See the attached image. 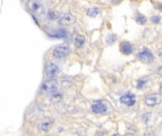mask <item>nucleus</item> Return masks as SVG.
<instances>
[{
  "label": "nucleus",
  "instance_id": "23",
  "mask_svg": "<svg viewBox=\"0 0 162 136\" xmlns=\"http://www.w3.org/2000/svg\"><path fill=\"white\" fill-rule=\"evenodd\" d=\"M122 1V0H112V2L116 5V4H120V2Z\"/></svg>",
  "mask_w": 162,
  "mask_h": 136
},
{
  "label": "nucleus",
  "instance_id": "11",
  "mask_svg": "<svg viewBox=\"0 0 162 136\" xmlns=\"http://www.w3.org/2000/svg\"><path fill=\"white\" fill-rule=\"evenodd\" d=\"M52 125H53V120H52V119L45 118L44 120L40 123V129H41L42 132H48L50 129H51Z\"/></svg>",
  "mask_w": 162,
  "mask_h": 136
},
{
  "label": "nucleus",
  "instance_id": "4",
  "mask_svg": "<svg viewBox=\"0 0 162 136\" xmlns=\"http://www.w3.org/2000/svg\"><path fill=\"white\" fill-rule=\"evenodd\" d=\"M45 72L46 76L48 79H55L60 73L59 66L52 62H48L46 64V68H45Z\"/></svg>",
  "mask_w": 162,
  "mask_h": 136
},
{
  "label": "nucleus",
  "instance_id": "9",
  "mask_svg": "<svg viewBox=\"0 0 162 136\" xmlns=\"http://www.w3.org/2000/svg\"><path fill=\"white\" fill-rule=\"evenodd\" d=\"M74 23H75V18L73 17V15L70 13L63 14L62 16H60L59 18V24L61 26H72Z\"/></svg>",
  "mask_w": 162,
  "mask_h": 136
},
{
  "label": "nucleus",
  "instance_id": "10",
  "mask_svg": "<svg viewBox=\"0 0 162 136\" xmlns=\"http://www.w3.org/2000/svg\"><path fill=\"white\" fill-rule=\"evenodd\" d=\"M120 51L123 54H125V55H130V54H132L134 51L132 43L127 41L121 42L120 43Z\"/></svg>",
  "mask_w": 162,
  "mask_h": 136
},
{
  "label": "nucleus",
  "instance_id": "20",
  "mask_svg": "<svg viewBox=\"0 0 162 136\" xmlns=\"http://www.w3.org/2000/svg\"><path fill=\"white\" fill-rule=\"evenodd\" d=\"M106 42H107V43H109V45H112V43H114L116 42L115 36L112 35V34L107 35V38H106Z\"/></svg>",
  "mask_w": 162,
  "mask_h": 136
},
{
  "label": "nucleus",
  "instance_id": "22",
  "mask_svg": "<svg viewBox=\"0 0 162 136\" xmlns=\"http://www.w3.org/2000/svg\"><path fill=\"white\" fill-rule=\"evenodd\" d=\"M158 74L160 76V77H162V65L158 67Z\"/></svg>",
  "mask_w": 162,
  "mask_h": 136
},
{
  "label": "nucleus",
  "instance_id": "24",
  "mask_svg": "<svg viewBox=\"0 0 162 136\" xmlns=\"http://www.w3.org/2000/svg\"><path fill=\"white\" fill-rule=\"evenodd\" d=\"M159 90H160V93L162 94V83H161V85H160V89H159Z\"/></svg>",
  "mask_w": 162,
  "mask_h": 136
},
{
  "label": "nucleus",
  "instance_id": "5",
  "mask_svg": "<svg viewBox=\"0 0 162 136\" xmlns=\"http://www.w3.org/2000/svg\"><path fill=\"white\" fill-rule=\"evenodd\" d=\"M70 53V49L68 46H58L53 49L52 55L54 58L56 59H64L65 57H68Z\"/></svg>",
  "mask_w": 162,
  "mask_h": 136
},
{
  "label": "nucleus",
  "instance_id": "8",
  "mask_svg": "<svg viewBox=\"0 0 162 136\" xmlns=\"http://www.w3.org/2000/svg\"><path fill=\"white\" fill-rule=\"evenodd\" d=\"M161 99V96L159 94H151L145 97L144 102L148 107H155L160 104Z\"/></svg>",
  "mask_w": 162,
  "mask_h": 136
},
{
  "label": "nucleus",
  "instance_id": "13",
  "mask_svg": "<svg viewBox=\"0 0 162 136\" xmlns=\"http://www.w3.org/2000/svg\"><path fill=\"white\" fill-rule=\"evenodd\" d=\"M85 37L83 36V35H81V34H78L75 36L74 38V43H75V46L77 47H82L83 45H85Z\"/></svg>",
  "mask_w": 162,
  "mask_h": 136
},
{
  "label": "nucleus",
  "instance_id": "7",
  "mask_svg": "<svg viewBox=\"0 0 162 136\" xmlns=\"http://www.w3.org/2000/svg\"><path fill=\"white\" fill-rule=\"evenodd\" d=\"M91 111L96 115H103L107 112V105L100 100L95 101L91 105Z\"/></svg>",
  "mask_w": 162,
  "mask_h": 136
},
{
  "label": "nucleus",
  "instance_id": "3",
  "mask_svg": "<svg viewBox=\"0 0 162 136\" xmlns=\"http://www.w3.org/2000/svg\"><path fill=\"white\" fill-rule=\"evenodd\" d=\"M137 58L141 62L146 63V64H151V63H153L155 61L154 53L151 51L149 48H146V47L141 49L140 51H138Z\"/></svg>",
  "mask_w": 162,
  "mask_h": 136
},
{
  "label": "nucleus",
  "instance_id": "15",
  "mask_svg": "<svg viewBox=\"0 0 162 136\" xmlns=\"http://www.w3.org/2000/svg\"><path fill=\"white\" fill-rule=\"evenodd\" d=\"M47 16L49 20H56V19L60 18L59 12H57L56 10H49L47 13Z\"/></svg>",
  "mask_w": 162,
  "mask_h": 136
},
{
  "label": "nucleus",
  "instance_id": "14",
  "mask_svg": "<svg viewBox=\"0 0 162 136\" xmlns=\"http://www.w3.org/2000/svg\"><path fill=\"white\" fill-rule=\"evenodd\" d=\"M135 21L138 25H145L147 23V17L142 13H137L135 16Z\"/></svg>",
  "mask_w": 162,
  "mask_h": 136
},
{
  "label": "nucleus",
  "instance_id": "12",
  "mask_svg": "<svg viewBox=\"0 0 162 136\" xmlns=\"http://www.w3.org/2000/svg\"><path fill=\"white\" fill-rule=\"evenodd\" d=\"M100 12V10L99 7H90L88 8L86 10V15L89 16V17H96V16H98Z\"/></svg>",
  "mask_w": 162,
  "mask_h": 136
},
{
  "label": "nucleus",
  "instance_id": "6",
  "mask_svg": "<svg viewBox=\"0 0 162 136\" xmlns=\"http://www.w3.org/2000/svg\"><path fill=\"white\" fill-rule=\"evenodd\" d=\"M120 101L122 105H125L127 107H132L136 104V96L132 93H126L124 95H122L120 99Z\"/></svg>",
  "mask_w": 162,
  "mask_h": 136
},
{
  "label": "nucleus",
  "instance_id": "16",
  "mask_svg": "<svg viewBox=\"0 0 162 136\" xmlns=\"http://www.w3.org/2000/svg\"><path fill=\"white\" fill-rule=\"evenodd\" d=\"M51 36L54 37V38H57V39H63V38H65V37H66V32H65V30H64V29H59V30L56 32V33L51 35Z\"/></svg>",
  "mask_w": 162,
  "mask_h": 136
},
{
  "label": "nucleus",
  "instance_id": "21",
  "mask_svg": "<svg viewBox=\"0 0 162 136\" xmlns=\"http://www.w3.org/2000/svg\"><path fill=\"white\" fill-rule=\"evenodd\" d=\"M155 8L159 10H162V3H158V4H155Z\"/></svg>",
  "mask_w": 162,
  "mask_h": 136
},
{
  "label": "nucleus",
  "instance_id": "2",
  "mask_svg": "<svg viewBox=\"0 0 162 136\" xmlns=\"http://www.w3.org/2000/svg\"><path fill=\"white\" fill-rule=\"evenodd\" d=\"M27 6L33 14L37 16H41L45 13V7L39 0H29L27 2Z\"/></svg>",
  "mask_w": 162,
  "mask_h": 136
},
{
  "label": "nucleus",
  "instance_id": "25",
  "mask_svg": "<svg viewBox=\"0 0 162 136\" xmlns=\"http://www.w3.org/2000/svg\"><path fill=\"white\" fill-rule=\"evenodd\" d=\"M124 136H133L132 134H126V135H124Z\"/></svg>",
  "mask_w": 162,
  "mask_h": 136
},
{
  "label": "nucleus",
  "instance_id": "26",
  "mask_svg": "<svg viewBox=\"0 0 162 136\" xmlns=\"http://www.w3.org/2000/svg\"><path fill=\"white\" fill-rule=\"evenodd\" d=\"M112 136H120L119 134H114V135H112Z\"/></svg>",
  "mask_w": 162,
  "mask_h": 136
},
{
  "label": "nucleus",
  "instance_id": "17",
  "mask_svg": "<svg viewBox=\"0 0 162 136\" xmlns=\"http://www.w3.org/2000/svg\"><path fill=\"white\" fill-rule=\"evenodd\" d=\"M147 85V79H140L137 81V89H143L145 86Z\"/></svg>",
  "mask_w": 162,
  "mask_h": 136
},
{
  "label": "nucleus",
  "instance_id": "18",
  "mask_svg": "<svg viewBox=\"0 0 162 136\" xmlns=\"http://www.w3.org/2000/svg\"><path fill=\"white\" fill-rule=\"evenodd\" d=\"M150 21L152 24H159L161 22V17L159 15H153L152 17L150 18Z\"/></svg>",
  "mask_w": 162,
  "mask_h": 136
},
{
  "label": "nucleus",
  "instance_id": "19",
  "mask_svg": "<svg viewBox=\"0 0 162 136\" xmlns=\"http://www.w3.org/2000/svg\"><path fill=\"white\" fill-rule=\"evenodd\" d=\"M61 99H62V95L59 94L58 92H57V93L53 94V95H51V101H53V102H58V101H60Z\"/></svg>",
  "mask_w": 162,
  "mask_h": 136
},
{
  "label": "nucleus",
  "instance_id": "1",
  "mask_svg": "<svg viewBox=\"0 0 162 136\" xmlns=\"http://www.w3.org/2000/svg\"><path fill=\"white\" fill-rule=\"evenodd\" d=\"M58 92V83L54 79H48L41 86V93L44 95H53Z\"/></svg>",
  "mask_w": 162,
  "mask_h": 136
}]
</instances>
